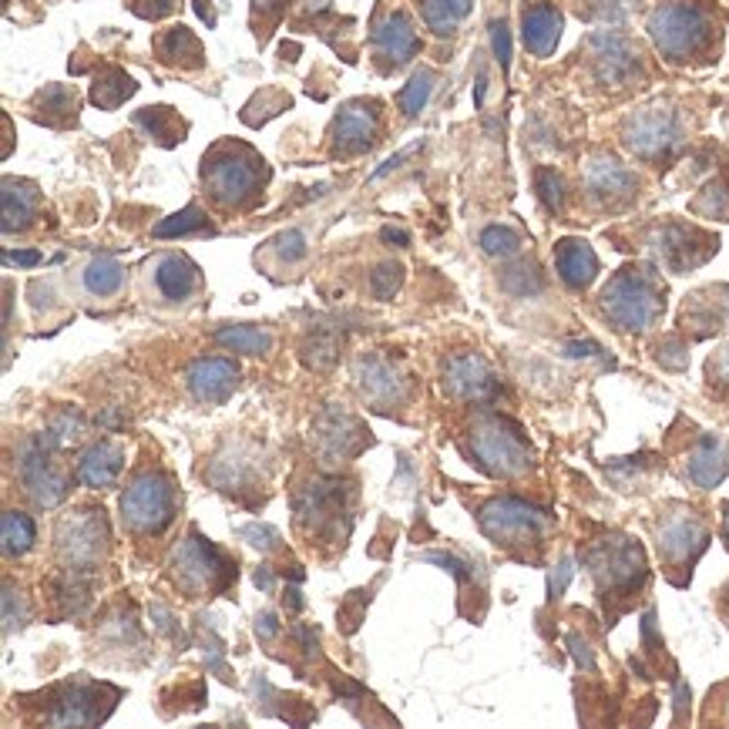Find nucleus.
<instances>
[{"label":"nucleus","instance_id":"obj_45","mask_svg":"<svg viewBox=\"0 0 729 729\" xmlns=\"http://www.w3.org/2000/svg\"><path fill=\"white\" fill-rule=\"evenodd\" d=\"M276 252L290 262V259H303L306 255V239H303V232H296V229H290V232H283L276 242Z\"/></svg>","mask_w":729,"mask_h":729},{"label":"nucleus","instance_id":"obj_36","mask_svg":"<svg viewBox=\"0 0 729 729\" xmlns=\"http://www.w3.org/2000/svg\"><path fill=\"white\" fill-rule=\"evenodd\" d=\"M0 535H4V552H8L11 558L31 552V545L37 542L34 518H31V514H21V511H8V514H4V524H0Z\"/></svg>","mask_w":729,"mask_h":729},{"label":"nucleus","instance_id":"obj_29","mask_svg":"<svg viewBox=\"0 0 729 729\" xmlns=\"http://www.w3.org/2000/svg\"><path fill=\"white\" fill-rule=\"evenodd\" d=\"M34 118L47 121L54 128L72 124L78 118V95L72 88H64V85H47L34 98Z\"/></svg>","mask_w":729,"mask_h":729},{"label":"nucleus","instance_id":"obj_22","mask_svg":"<svg viewBox=\"0 0 729 729\" xmlns=\"http://www.w3.org/2000/svg\"><path fill=\"white\" fill-rule=\"evenodd\" d=\"M585 182H588V192L595 195V198H622V195H632L635 192V185H639V178L619 162V159H612V155H595V159H588V165H585Z\"/></svg>","mask_w":729,"mask_h":729},{"label":"nucleus","instance_id":"obj_1","mask_svg":"<svg viewBox=\"0 0 729 729\" xmlns=\"http://www.w3.org/2000/svg\"><path fill=\"white\" fill-rule=\"evenodd\" d=\"M270 168L249 145L239 142H222L216 145L206 162H203V182L209 195L226 209H242L259 195V188L266 185Z\"/></svg>","mask_w":729,"mask_h":729},{"label":"nucleus","instance_id":"obj_18","mask_svg":"<svg viewBox=\"0 0 729 729\" xmlns=\"http://www.w3.org/2000/svg\"><path fill=\"white\" fill-rule=\"evenodd\" d=\"M591 57H595V72H599L606 85H622L639 72V57L632 44L619 34H595Z\"/></svg>","mask_w":729,"mask_h":729},{"label":"nucleus","instance_id":"obj_27","mask_svg":"<svg viewBox=\"0 0 729 729\" xmlns=\"http://www.w3.org/2000/svg\"><path fill=\"white\" fill-rule=\"evenodd\" d=\"M524 47L535 57H548L562 37V14L552 4H538L532 11H524Z\"/></svg>","mask_w":729,"mask_h":729},{"label":"nucleus","instance_id":"obj_31","mask_svg":"<svg viewBox=\"0 0 729 729\" xmlns=\"http://www.w3.org/2000/svg\"><path fill=\"white\" fill-rule=\"evenodd\" d=\"M216 340L226 347V350H232V353H246V357H262V353H270L273 350V337H270V329H262V326H222L219 334H216Z\"/></svg>","mask_w":729,"mask_h":729},{"label":"nucleus","instance_id":"obj_25","mask_svg":"<svg viewBox=\"0 0 729 729\" xmlns=\"http://www.w3.org/2000/svg\"><path fill=\"white\" fill-rule=\"evenodd\" d=\"M555 262H558V276L572 290H585L595 280V273H599V259H595L591 246L581 239H562L555 249Z\"/></svg>","mask_w":729,"mask_h":729},{"label":"nucleus","instance_id":"obj_19","mask_svg":"<svg viewBox=\"0 0 729 729\" xmlns=\"http://www.w3.org/2000/svg\"><path fill=\"white\" fill-rule=\"evenodd\" d=\"M370 41H373L377 54L387 64H393V68H401V64H407L421 51V37L404 14H393V18L380 21L370 34Z\"/></svg>","mask_w":729,"mask_h":729},{"label":"nucleus","instance_id":"obj_16","mask_svg":"<svg viewBox=\"0 0 729 729\" xmlns=\"http://www.w3.org/2000/svg\"><path fill=\"white\" fill-rule=\"evenodd\" d=\"M185 380L203 404H222L239 383V367L226 357H203L188 367Z\"/></svg>","mask_w":729,"mask_h":729},{"label":"nucleus","instance_id":"obj_35","mask_svg":"<svg viewBox=\"0 0 729 729\" xmlns=\"http://www.w3.org/2000/svg\"><path fill=\"white\" fill-rule=\"evenodd\" d=\"M149 135L159 142V145H175V142H182L185 139V121L172 111V108H145V111H139V118H135Z\"/></svg>","mask_w":729,"mask_h":729},{"label":"nucleus","instance_id":"obj_11","mask_svg":"<svg viewBox=\"0 0 729 729\" xmlns=\"http://www.w3.org/2000/svg\"><path fill=\"white\" fill-rule=\"evenodd\" d=\"M57 548L72 572L95 568L108 548V524H105L101 511L85 508V511H75L64 518L57 524Z\"/></svg>","mask_w":729,"mask_h":729},{"label":"nucleus","instance_id":"obj_4","mask_svg":"<svg viewBox=\"0 0 729 729\" xmlns=\"http://www.w3.org/2000/svg\"><path fill=\"white\" fill-rule=\"evenodd\" d=\"M471 454L491 478H518L535 464L532 444L504 417L485 414L471 431Z\"/></svg>","mask_w":729,"mask_h":729},{"label":"nucleus","instance_id":"obj_9","mask_svg":"<svg viewBox=\"0 0 729 729\" xmlns=\"http://www.w3.org/2000/svg\"><path fill=\"white\" fill-rule=\"evenodd\" d=\"M588 565L606 599L616 591H632L645 581V552L622 535H612L602 545H595L588 552Z\"/></svg>","mask_w":729,"mask_h":729},{"label":"nucleus","instance_id":"obj_6","mask_svg":"<svg viewBox=\"0 0 729 729\" xmlns=\"http://www.w3.org/2000/svg\"><path fill=\"white\" fill-rule=\"evenodd\" d=\"M121 518L135 535H162L175 518V485L159 471L139 475L121 494Z\"/></svg>","mask_w":729,"mask_h":729},{"label":"nucleus","instance_id":"obj_10","mask_svg":"<svg viewBox=\"0 0 729 729\" xmlns=\"http://www.w3.org/2000/svg\"><path fill=\"white\" fill-rule=\"evenodd\" d=\"M622 142L649 162H662L670 159L679 145H683V128L679 118L670 108H642L635 115H629L625 128H622Z\"/></svg>","mask_w":729,"mask_h":729},{"label":"nucleus","instance_id":"obj_32","mask_svg":"<svg viewBox=\"0 0 729 729\" xmlns=\"http://www.w3.org/2000/svg\"><path fill=\"white\" fill-rule=\"evenodd\" d=\"M159 51H162L165 61L185 64V68H203V64H206V51H203V44H198V37L188 28L165 31V37L159 41Z\"/></svg>","mask_w":729,"mask_h":729},{"label":"nucleus","instance_id":"obj_44","mask_svg":"<svg viewBox=\"0 0 729 729\" xmlns=\"http://www.w3.org/2000/svg\"><path fill=\"white\" fill-rule=\"evenodd\" d=\"M491 47H494L498 64L508 72V68H511V34H508V24H504V21H494V24H491Z\"/></svg>","mask_w":729,"mask_h":729},{"label":"nucleus","instance_id":"obj_53","mask_svg":"<svg viewBox=\"0 0 729 729\" xmlns=\"http://www.w3.org/2000/svg\"><path fill=\"white\" fill-rule=\"evenodd\" d=\"M722 535H726V548H729V504L722 508Z\"/></svg>","mask_w":729,"mask_h":729},{"label":"nucleus","instance_id":"obj_41","mask_svg":"<svg viewBox=\"0 0 729 729\" xmlns=\"http://www.w3.org/2000/svg\"><path fill=\"white\" fill-rule=\"evenodd\" d=\"M535 185H538V195H542L545 209L548 213H562V203H565V182H562V175L552 172V168H542Z\"/></svg>","mask_w":729,"mask_h":729},{"label":"nucleus","instance_id":"obj_5","mask_svg":"<svg viewBox=\"0 0 729 729\" xmlns=\"http://www.w3.org/2000/svg\"><path fill=\"white\" fill-rule=\"evenodd\" d=\"M478 524L494 545L518 548V545L542 542L545 532L552 527V514L545 508L521 501V498H494L481 508Z\"/></svg>","mask_w":729,"mask_h":729},{"label":"nucleus","instance_id":"obj_52","mask_svg":"<svg viewBox=\"0 0 729 729\" xmlns=\"http://www.w3.org/2000/svg\"><path fill=\"white\" fill-rule=\"evenodd\" d=\"M565 353H568V357H595V353H602V350L595 347V344H568Z\"/></svg>","mask_w":729,"mask_h":729},{"label":"nucleus","instance_id":"obj_51","mask_svg":"<svg viewBox=\"0 0 729 729\" xmlns=\"http://www.w3.org/2000/svg\"><path fill=\"white\" fill-rule=\"evenodd\" d=\"M4 259H8V262H14V266H37V262H41V255H37V252H8Z\"/></svg>","mask_w":729,"mask_h":729},{"label":"nucleus","instance_id":"obj_2","mask_svg":"<svg viewBox=\"0 0 729 729\" xmlns=\"http://www.w3.org/2000/svg\"><path fill=\"white\" fill-rule=\"evenodd\" d=\"M649 34L659 47V54L666 61H693L696 54H703L712 37H716V28H712V14L699 4H662L652 11L649 18Z\"/></svg>","mask_w":729,"mask_h":729},{"label":"nucleus","instance_id":"obj_23","mask_svg":"<svg viewBox=\"0 0 729 729\" xmlns=\"http://www.w3.org/2000/svg\"><path fill=\"white\" fill-rule=\"evenodd\" d=\"M152 283H155L162 300H185L198 290V270H195L192 259H185L178 252H165V255L155 259Z\"/></svg>","mask_w":729,"mask_h":729},{"label":"nucleus","instance_id":"obj_30","mask_svg":"<svg viewBox=\"0 0 729 729\" xmlns=\"http://www.w3.org/2000/svg\"><path fill=\"white\" fill-rule=\"evenodd\" d=\"M135 91H139L135 78H128L121 68H101V72L95 75V85H91V101H95L101 111H115V108H121Z\"/></svg>","mask_w":729,"mask_h":729},{"label":"nucleus","instance_id":"obj_8","mask_svg":"<svg viewBox=\"0 0 729 729\" xmlns=\"http://www.w3.org/2000/svg\"><path fill=\"white\" fill-rule=\"evenodd\" d=\"M57 450H61V447H57L47 434H41V437H34L31 444H24L21 454H18V475H21L28 494H31L41 508L61 504L64 498H68V488H72V478L64 475V468L54 460Z\"/></svg>","mask_w":729,"mask_h":729},{"label":"nucleus","instance_id":"obj_34","mask_svg":"<svg viewBox=\"0 0 729 729\" xmlns=\"http://www.w3.org/2000/svg\"><path fill=\"white\" fill-rule=\"evenodd\" d=\"M124 286V266L111 255H95L85 266V290L91 296H115Z\"/></svg>","mask_w":729,"mask_h":729},{"label":"nucleus","instance_id":"obj_43","mask_svg":"<svg viewBox=\"0 0 729 729\" xmlns=\"http://www.w3.org/2000/svg\"><path fill=\"white\" fill-rule=\"evenodd\" d=\"M239 535L249 538V545H255L262 552L273 548L280 542V532H276V527H270V524H246V527H239Z\"/></svg>","mask_w":729,"mask_h":729},{"label":"nucleus","instance_id":"obj_40","mask_svg":"<svg viewBox=\"0 0 729 729\" xmlns=\"http://www.w3.org/2000/svg\"><path fill=\"white\" fill-rule=\"evenodd\" d=\"M518 246H521V236L514 229H508V226H491V229L481 232V249L488 255H501L504 259V255H514Z\"/></svg>","mask_w":729,"mask_h":729},{"label":"nucleus","instance_id":"obj_33","mask_svg":"<svg viewBox=\"0 0 729 729\" xmlns=\"http://www.w3.org/2000/svg\"><path fill=\"white\" fill-rule=\"evenodd\" d=\"M421 14L434 34H454L471 14V0H421Z\"/></svg>","mask_w":729,"mask_h":729},{"label":"nucleus","instance_id":"obj_20","mask_svg":"<svg viewBox=\"0 0 729 729\" xmlns=\"http://www.w3.org/2000/svg\"><path fill=\"white\" fill-rule=\"evenodd\" d=\"M108 686H91V683H75L61 689V703H54L57 709L51 716H44L47 722L57 726H88V722H101L108 709H98V693H105Z\"/></svg>","mask_w":729,"mask_h":729},{"label":"nucleus","instance_id":"obj_47","mask_svg":"<svg viewBox=\"0 0 729 729\" xmlns=\"http://www.w3.org/2000/svg\"><path fill=\"white\" fill-rule=\"evenodd\" d=\"M572 572H575V568H572V562L565 558V562L558 565V572L552 575V588H548V591H552V599H558V595L565 591V585H568V578H572Z\"/></svg>","mask_w":729,"mask_h":729},{"label":"nucleus","instance_id":"obj_26","mask_svg":"<svg viewBox=\"0 0 729 729\" xmlns=\"http://www.w3.org/2000/svg\"><path fill=\"white\" fill-rule=\"evenodd\" d=\"M686 471H689V481L696 488L709 491V488H716L729 475V450L722 447V440L703 437L699 447L693 450L689 464H686Z\"/></svg>","mask_w":729,"mask_h":729},{"label":"nucleus","instance_id":"obj_17","mask_svg":"<svg viewBox=\"0 0 729 729\" xmlns=\"http://www.w3.org/2000/svg\"><path fill=\"white\" fill-rule=\"evenodd\" d=\"M357 380H360V390L363 396L383 411L390 404H401L404 393H407V380L404 373L396 370L390 360H380V357H370V360H360L357 363Z\"/></svg>","mask_w":729,"mask_h":729},{"label":"nucleus","instance_id":"obj_14","mask_svg":"<svg viewBox=\"0 0 729 729\" xmlns=\"http://www.w3.org/2000/svg\"><path fill=\"white\" fill-rule=\"evenodd\" d=\"M444 387L457 401H491L498 396V380L491 373V367L478 357V353H457L447 360L444 370Z\"/></svg>","mask_w":729,"mask_h":729},{"label":"nucleus","instance_id":"obj_48","mask_svg":"<svg viewBox=\"0 0 729 729\" xmlns=\"http://www.w3.org/2000/svg\"><path fill=\"white\" fill-rule=\"evenodd\" d=\"M417 149H421V145H411V149H404V152H396L393 159H387V162H383V165H380V168L373 172V182H377V178H383V175H390V172H393L396 165H401V162H407V159H411V155H414Z\"/></svg>","mask_w":729,"mask_h":729},{"label":"nucleus","instance_id":"obj_49","mask_svg":"<svg viewBox=\"0 0 729 729\" xmlns=\"http://www.w3.org/2000/svg\"><path fill=\"white\" fill-rule=\"evenodd\" d=\"M709 370H712L719 380H726V383H729V347H726V350H722V353H719V357L709 363Z\"/></svg>","mask_w":729,"mask_h":729},{"label":"nucleus","instance_id":"obj_7","mask_svg":"<svg viewBox=\"0 0 729 729\" xmlns=\"http://www.w3.org/2000/svg\"><path fill=\"white\" fill-rule=\"evenodd\" d=\"M175 581L198 599V595H216L226 591L229 581H236V562H229L213 542L192 535L172 558Z\"/></svg>","mask_w":729,"mask_h":729},{"label":"nucleus","instance_id":"obj_15","mask_svg":"<svg viewBox=\"0 0 729 729\" xmlns=\"http://www.w3.org/2000/svg\"><path fill=\"white\" fill-rule=\"evenodd\" d=\"M313 440H316V450H319L326 460H347V457H353V454L363 450L367 431L360 427L357 417H350V414H344V411H337V407H329V411L316 421Z\"/></svg>","mask_w":729,"mask_h":729},{"label":"nucleus","instance_id":"obj_24","mask_svg":"<svg viewBox=\"0 0 729 729\" xmlns=\"http://www.w3.org/2000/svg\"><path fill=\"white\" fill-rule=\"evenodd\" d=\"M699 239H706V236L696 232V229L670 226V229H662V236H659V242H655V252L662 255V262H666L670 270L686 273L689 266H699V262L709 259L706 252H696V249H693V242H699Z\"/></svg>","mask_w":729,"mask_h":729},{"label":"nucleus","instance_id":"obj_50","mask_svg":"<svg viewBox=\"0 0 729 729\" xmlns=\"http://www.w3.org/2000/svg\"><path fill=\"white\" fill-rule=\"evenodd\" d=\"M380 239H383V242H396V246H407V242H411V236H407L404 229H393V226H383V229H380Z\"/></svg>","mask_w":729,"mask_h":729},{"label":"nucleus","instance_id":"obj_12","mask_svg":"<svg viewBox=\"0 0 729 729\" xmlns=\"http://www.w3.org/2000/svg\"><path fill=\"white\" fill-rule=\"evenodd\" d=\"M706 542H709V532L693 511L670 514L659 524V555L670 565L666 572H673V568L689 572V565L703 555Z\"/></svg>","mask_w":729,"mask_h":729},{"label":"nucleus","instance_id":"obj_42","mask_svg":"<svg viewBox=\"0 0 729 729\" xmlns=\"http://www.w3.org/2000/svg\"><path fill=\"white\" fill-rule=\"evenodd\" d=\"M401 280H404V270H401V266H380V270L370 276V286H373V293H377L380 300H390V296L396 293V286H401Z\"/></svg>","mask_w":729,"mask_h":729},{"label":"nucleus","instance_id":"obj_21","mask_svg":"<svg viewBox=\"0 0 729 729\" xmlns=\"http://www.w3.org/2000/svg\"><path fill=\"white\" fill-rule=\"evenodd\" d=\"M124 471V450L115 440H98L88 447L75 468V478L88 488H111Z\"/></svg>","mask_w":729,"mask_h":729},{"label":"nucleus","instance_id":"obj_37","mask_svg":"<svg viewBox=\"0 0 729 729\" xmlns=\"http://www.w3.org/2000/svg\"><path fill=\"white\" fill-rule=\"evenodd\" d=\"M203 229H209V219H206V213L198 209V206H188V209H182V213L168 216L165 222H159V226H155L152 232H155V239H175V236L203 232Z\"/></svg>","mask_w":729,"mask_h":729},{"label":"nucleus","instance_id":"obj_3","mask_svg":"<svg viewBox=\"0 0 729 729\" xmlns=\"http://www.w3.org/2000/svg\"><path fill=\"white\" fill-rule=\"evenodd\" d=\"M602 309L619 329H649L662 309H666V296H662L659 280L649 270H622L609 280L602 290Z\"/></svg>","mask_w":729,"mask_h":729},{"label":"nucleus","instance_id":"obj_38","mask_svg":"<svg viewBox=\"0 0 729 729\" xmlns=\"http://www.w3.org/2000/svg\"><path fill=\"white\" fill-rule=\"evenodd\" d=\"M434 85H437V75L434 72H427V68H421L414 78H411V85L396 95V101H401V108H404V115H421L424 111V105L431 101V95H434Z\"/></svg>","mask_w":729,"mask_h":729},{"label":"nucleus","instance_id":"obj_13","mask_svg":"<svg viewBox=\"0 0 729 729\" xmlns=\"http://www.w3.org/2000/svg\"><path fill=\"white\" fill-rule=\"evenodd\" d=\"M377 105H367V101H350L334 128H329V139H334V155H360V152H370L377 145Z\"/></svg>","mask_w":729,"mask_h":729},{"label":"nucleus","instance_id":"obj_46","mask_svg":"<svg viewBox=\"0 0 729 729\" xmlns=\"http://www.w3.org/2000/svg\"><path fill=\"white\" fill-rule=\"evenodd\" d=\"M131 11H135L139 18L159 21L175 11V0H131Z\"/></svg>","mask_w":729,"mask_h":729},{"label":"nucleus","instance_id":"obj_28","mask_svg":"<svg viewBox=\"0 0 729 729\" xmlns=\"http://www.w3.org/2000/svg\"><path fill=\"white\" fill-rule=\"evenodd\" d=\"M37 209H41V192L31 182H21V178L4 182V232L28 229Z\"/></svg>","mask_w":729,"mask_h":729},{"label":"nucleus","instance_id":"obj_39","mask_svg":"<svg viewBox=\"0 0 729 729\" xmlns=\"http://www.w3.org/2000/svg\"><path fill=\"white\" fill-rule=\"evenodd\" d=\"M693 213L709 219H729V182L719 178L709 188H703V195L693 203Z\"/></svg>","mask_w":729,"mask_h":729}]
</instances>
